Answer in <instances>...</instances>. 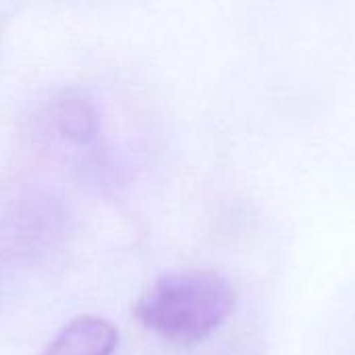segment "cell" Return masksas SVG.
I'll list each match as a JSON object with an SVG mask.
<instances>
[{"label": "cell", "instance_id": "cell-1", "mask_svg": "<svg viewBox=\"0 0 355 355\" xmlns=\"http://www.w3.org/2000/svg\"><path fill=\"white\" fill-rule=\"evenodd\" d=\"M233 283L206 268L173 270L158 277L135 304L137 320L175 345H196L218 331L233 314Z\"/></svg>", "mask_w": 355, "mask_h": 355}, {"label": "cell", "instance_id": "cell-2", "mask_svg": "<svg viewBox=\"0 0 355 355\" xmlns=\"http://www.w3.org/2000/svg\"><path fill=\"white\" fill-rule=\"evenodd\" d=\"M119 343L116 329L100 316L71 320L42 355H112Z\"/></svg>", "mask_w": 355, "mask_h": 355}, {"label": "cell", "instance_id": "cell-3", "mask_svg": "<svg viewBox=\"0 0 355 355\" xmlns=\"http://www.w3.org/2000/svg\"><path fill=\"white\" fill-rule=\"evenodd\" d=\"M54 121L60 133L75 141H87L96 133V114L87 100L67 96L54 108Z\"/></svg>", "mask_w": 355, "mask_h": 355}]
</instances>
